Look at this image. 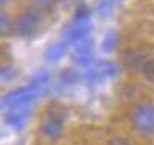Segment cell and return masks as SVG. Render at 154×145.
I'll return each mask as SVG.
<instances>
[{
    "label": "cell",
    "mask_w": 154,
    "mask_h": 145,
    "mask_svg": "<svg viewBox=\"0 0 154 145\" xmlns=\"http://www.w3.org/2000/svg\"><path fill=\"white\" fill-rule=\"evenodd\" d=\"M143 74H144L146 80L154 83V59L152 60H148V62L143 65Z\"/></svg>",
    "instance_id": "7"
},
{
    "label": "cell",
    "mask_w": 154,
    "mask_h": 145,
    "mask_svg": "<svg viewBox=\"0 0 154 145\" xmlns=\"http://www.w3.org/2000/svg\"><path fill=\"white\" fill-rule=\"evenodd\" d=\"M12 31H13V21L10 20L7 15L0 13V38L10 34Z\"/></svg>",
    "instance_id": "5"
},
{
    "label": "cell",
    "mask_w": 154,
    "mask_h": 145,
    "mask_svg": "<svg viewBox=\"0 0 154 145\" xmlns=\"http://www.w3.org/2000/svg\"><path fill=\"white\" fill-rule=\"evenodd\" d=\"M5 2H7V0H0V7H3V5H5Z\"/></svg>",
    "instance_id": "12"
},
{
    "label": "cell",
    "mask_w": 154,
    "mask_h": 145,
    "mask_svg": "<svg viewBox=\"0 0 154 145\" xmlns=\"http://www.w3.org/2000/svg\"><path fill=\"white\" fill-rule=\"evenodd\" d=\"M30 106L31 104H18V106L8 108V111H7V114H5L7 124H10L15 129L23 127L26 119H28V116H30Z\"/></svg>",
    "instance_id": "3"
},
{
    "label": "cell",
    "mask_w": 154,
    "mask_h": 145,
    "mask_svg": "<svg viewBox=\"0 0 154 145\" xmlns=\"http://www.w3.org/2000/svg\"><path fill=\"white\" fill-rule=\"evenodd\" d=\"M39 21H41V16L38 12H33V10L26 12L13 21V31L20 36H30L38 30Z\"/></svg>",
    "instance_id": "2"
},
{
    "label": "cell",
    "mask_w": 154,
    "mask_h": 145,
    "mask_svg": "<svg viewBox=\"0 0 154 145\" xmlns=\"http://www.w3.org/2000/svg\"><path fill=\"white\" fill-rule=\"evenodd\" d=\"M3 56H5V51H3L2 48H0V62L3 60Z\"/></svg>",
    "instance_id": "10"
},
{
    "label": "cell",
    "mask_w": 154,
    "mask_h": 145,
    "mask_svg": "<svg viewBox=\"0 0 154 145\" xmlns=\"http://www.w3.org/2000/svg\"><path fill=\"white\" fill-rule=\"evenodd\" d=\"M33 3H35L36 8H41V10H48L53 7V2L54 0H31Z\"/></svg>",
    "instance_id": "8"
},
{
    "label": "cell",
    "mask_w": 154,
    "mask_h": 145,
    "mask_svg": "<svg viewBox=\"0 0 154 145\" xmlns=\"http://www.w3.org/2000/svg\"><path fill=\"white\" fill-rule=\"evenodd\" d=\"M131 124L143 134L154 132V104H139L131 113Z\"/></svg>",
    "instance_id": "1"
},
{
    "label": "cell",
    "mask_w": 154,
    "mask_h": 145,
    "mask_svg": "<svg viewBox=\"0 0 154 145\" xmlns=\"http://www.w3.org/2000/svg\"><path fill=\"white\" fill-rule=\"evenodd\" d=\"M64 51H66L64 42H56V44H53L49 49H48L46 56H48V59L56 60V59H59V57L62 56V54H64Z\"/></svg>",
    "instance_id": "6"
},
{
    "label": "cell",
    "mask_w": 154,
    "mask_h": 145,
    "mask_svg": "<svg viewBox=\"0 0 154 145\" xmlns=\"http://www.w3.org/2000/svg\"><path fill=\"white\" fill-rule=\"evenodd\" d=\"M62 130H64V122H62V117H59V116L49 114L41 124V134L46 139H51V140L59 139L62 135Z\"/></svg>",
    "instance_id": "4"
},
{
    "label": "cell",
    "mask_w": 154,
    "mask_h": 145,
    "mask_svg": "<svg viewBox=\"0 0 154 145\" xmlns=\"http://www.w3.org/2000/svg\"><path fill=\"white\" fill-rule=\"evenodd\" d=\"M57 2H61V3H71V2H74V0H57Z\"/></svg>",
    "instance_id": "11"
},
{
    "label": "cell",
    "mask_w": 154,
    "mask_h": 145,
    "mask_svg": "<svg viewBox=\"0 0 154 145\" xmlns=\"http://www.w3.org/2000/svg\"><path fill=\"white\" fill-rule=\"evenodd\" d=\"M108 145H130V142H128L126 139H122V137H116V139H113L112 142H110Z\"/></svg>",
    "instance_id": "9"
}]
</instances>
